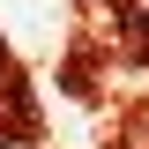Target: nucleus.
<instances>
[{
  "label": "nucleus",
  "mask_w": 149,
  "mask_h": 149,
  "mask_svg": "<svg viewBox=\"0 0 149 149\" xmlns=\"http://www.w3.org/2000/svg\"><path fill=\"white\" fill-rule=\"evenodd\" d=\"M127 149H149V112H134V127H127Z\"/></svg>",
  "instance_id": "obj_1"
}]
</instances>
